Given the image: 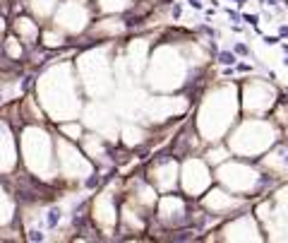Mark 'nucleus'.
Here are the masks:
<instances>
[{"label":"nucleus","mask_w":288,"mask_h":243,"mask_svg":"<svg viewBox=\"0 0 288 243\" xmlns=\"http://www.w3.org/2000/svg\"><path fill=\"white\" fill-rule=\"evenodd\" d=\"M178 183L180 188L187 193V198H200L202 193L209 188V169H206V159L202 156H187L178 171Z\"/></svg>","instance_id":"obj_2"},{"label":"nucleus","mask_w":288,"mask_h":243,"mask_svg":"<svg viewBox=\"0 0 288 243\" xmlns=\"http://www.w3.org/2000/svg\"><path fill=\"white\" fill-rule=\"evenodd\" d=\"M156 212L166 226H180L187 219V207L180 195H164L161 200H156Z\"/></svg>","instance_id":"obj_3"},{"label":"nucleus","mask_w":288,"mask_h":243,"mask_svg":"<svg viewBox=\"0 0 288 243\" xmlns=\"http://www.w3.org/2000/svg\"><path fill=\"white\" fill-rule=\"evenodd\" d=\"M17 27H20V41H22L24 46L34 44V41L39 39V24H36L31 17H27V15L17 20Z\"/></svg>","instance_id":"obj_5"},{"label":"nucleus","mask_w":288,"mask_h":243,"mask_svg":"<svg viewBox=\"0 0 288 243\" xmlns=\"http://www.w3.org/2000/svg\"><path fill=\"white\" fill-rule=\"evenodd\" d=\"M80 10V0H65V5H62V12L65 15H70V20H75V12ZM89 24V17H86V10L84 12H80V24H75V29H72V22L67 24V22H58L56 29H60L62 34L65 31H82Z\"/></svg>","instance_id":"obj_4"},{"label":"nucleus","mask_w":288,"mask_h":243,"mask_svg":"<svg viewBox=\"0 0 288 243\" xmlns=\"http://www.w3.org/2000/svg\"><path fill=\"white\" fill-rule=\"evenodd\" d=\"M271 145L269 137V123L262 118H250L243 125H238V130L230 137V150L238 152L243 159H255Z\"/></svg>","instance_id":"obj_1"}]
</instances>
